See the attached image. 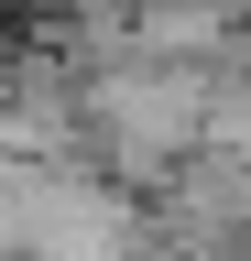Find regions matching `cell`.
I'll return each mask as SVG.
<instances>
[{
	"mask_svg": "<svg viewBox=\"0 0 251 261\" xmlns=\"http://www.w3.org/2000/svg\"><path fill=\"white\" fill-rule=\"evenodd\" d=\"M208 11H230V22H251V0H208Z\"/></svg>",
	"mask_w": 251,
	"mask_h": 261,
	"instance_id": "6da1fadb",
	"label": "cell"
}]
</instances>
